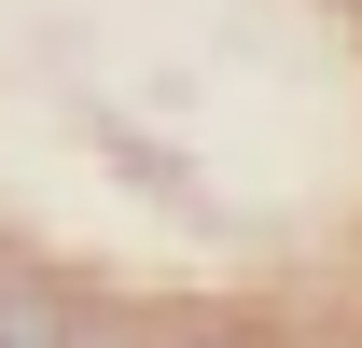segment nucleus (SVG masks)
<instances>
[{"label":"nucleus","mask_w":362,"mask_h":348,"mask_svg":"<svg viewBox=\"0 0 362 348\" xmlns=\"http://www.w3.org/2000/svg\"><path fill=\"white\" fill-rule=\"evenodd\" d=\"M0 348H70V293L28 279V265H0Z\"/></svg>","instance_id":"f257e3e1"},{"label":"nucleus","mask_w":362,"mask_h":348,"mask_svg":"<svg viewBox=\"0 0 362 348\" xmlns=\"http://www.w3.org/2000/svg\"><path fill=\"white\" fill-rule=\"evenodd\" d=\"M70 348H153V335H84V320H70Z\"/></svg>","instance_id":"f03ea898"},{"label":"nucleus","mask_w":362,"mask_h":348,"mask_svg":"<svg viewBox=\"0 0 362 348\" xmlns=\"http://www.w3.org/2000/svg\"><path fill=\"white\" fill-rule=\"evenodd\" d=\"M181 348H265V335H181Z\"/></svg>","instance_id":"7ed1b4c3"}]
</instances>
